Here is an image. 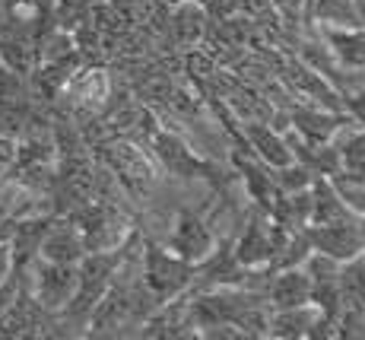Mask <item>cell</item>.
<instances>
[{"label": "cell", "mask_w": 365, "mask_h": 340, "mask_svg": "<svg viewBox=\"0 0 365 340\" xmlns=\"http://www.w3.org/2000/svg\"><path fill=\"white\" fill-rule=\"evenodd\" d=\"M283 137H286V144H289V150H292V159L302 162V166L308 169L312 175H336L340 172V146L336 144H308V140H302L296 131H283Z\"/></svg>", "instance_id": "cell-15"}, {"label": "cell", "mask_w": 365, "mask_h": 340, "mask_svg": "<svg viewBox=\"0 0 365 340\" xmlns=\"http://www.w3.org/2000/svg\"><path fill=\"white\" fill-rule=\"evenodd\" d=\"M124 245L115 248V251H86L83 254V261L76 264V293H73V299L67 302V309L54 318V328H76V334H86L89 315H93V309L102 302V296L108 293L111 280H115Z\"/></svg>", "instance_id": "cell-1"}, {"label": "cell", "mask_w": 365, "mask_h": 340, "mask_svg": "<svg viewBox=\"0 0 365 340\" xmlns=\"http://www.w3.org/2000/svg\"><path fill=\"white\" fill-rule=\"evenodd\" d=\"M286 239H289V229L279 226L277 219H270L267 210L255 207L248 214V223H245L238 242L232 245V254L242 267H267Z\"/></svg>", "instance_id": "cell-5"}, {"label": "cell", "mask_w": 365, "mask_h": 340, "mask_svg": "<svg viewBox=\"0 0 365 340\" xmlns=\"http://www.w3.org/2000/svg\"><path fill=\"white\" fill-rule=\"evenodd\" d=\"M99 150V162L118 179L128 194L146 197L159 181V162L153 159L150 146L137 144L128 137H105L102 144H96Z\"/></svg>", "instance_id": "cell-2"}, {"label": "cell", "mask_w": 365, "mask_h": 340, "mask_svg": "<svg viewBox=\"0 0 365 340\" xmlns=\"http://www.w3.org/2000/svg\"><path fill=\"white\" fill-rule=\"evenodd\" d=\"M146 146H150L153 159H156L165 172L178 175V179H200V175H207V169H210L207 162L181 140V134L168 131V127H159Z\"/></svg>", "instance_id": "cell-8"}, {"label": "cell", "mask_w": 365, "mask_h": 340, "mask_svg": "<svg viewBox=\"0 0 365 340\" xmlns=\"http://www.w3.org/2000/svg\"><path fill=\"white\" fill-rule=\"evenodd\" d=\"M210 23H213V19L207 16L200 0H178L172 16H168V35H172L175 48L191 51V48L203 45V39H207V32H210Z\"/></svg>", "instance_id": "cell-12"}, {"label": "cell", "mask_w": 365, "mask_h": 340, "mask_svg": "<svg viewBox=\"0 0 365 340\" xmlns=\"http://www.w3.org/2000/svg\"><path fill=\"white\" fill-rule=\"evenodd\" d=\"M83 254H86V242H83L80 226L64 214H54L41 236L38 258L54 261V264H80Z\"/></svg>", "instance_id": "cell-10"}, {"label": "cell", "mask_w": 365, "mask_h": 340, "mask_svg": "<svg viewBox=\"0 0 365 340\" xmlns=\"http://www.w3.org/2000/svg\"><path fill=\"white\" fill-rule=\"evenodd\" d=\"M340 296H343V306L365 309V251L340 264Z\"/></svg>", "instance_id": "cell-19"}, {"label": "cell", "mask_w": 365, "mask_h": 340, "mask_svg": "<svg viewBox=\"0 0 365 340\" xmlns=\"http://www.w3.org/2000/svg\"><path fill=\"white\" fill-rule=\"evenodd\" d=\"M194 277H197V264L181 261L178 254H172L168 248L153 242V239L143 242V251H140V280H143L146 293L156 299V306L187 293Z\"/></svg>", "instance_id": "cell-3"}, {"label": "cell", "mask_w": 365, "mask_h": 340, "mask_svg": "<svg viewBox=\"0 0 365 340\" xmlns=\"http://www.w3.org/2000/svg\"><path fill=\"white\" fill-rule=\"evenodd\" d=\"M343 115H346L356 127H365V83L343 93Z\"/></svg>", "instance_id": "cell-24"}, {"label": "cell", "mask_w": 365, "mask_h": 340, "mask_svg": "<svg viewBox=\"0 0 365 340\" xmlns=\"http://www.w3.org/2000/svg\"><path fill=\"white\" fill-rule=\"evenodd\" d=\"M305 4L308 0H270V10H277L289 29H299L305 23Z\"/></svg>", "instance_id": "cell-25"}, {"label": "cell", "mask_w": 365, "mask_h": 340, "mask_svg": "<svg viewBox=\"0 0 365 340\" xmlns=\"http://www.w3.org/2000/svg\"><path fill=\"white\" fill-rule=\"evenodd\" d=\"M216 245H220L216 242V232L194 210H178L172 232H168V245H165L168 251L178 254L187 264H203L216 251Z\"/></svg>", "instance_id": "cell-6"}, {"label": "cell", "mask_w": 365, "mask_h": 340, "mask_svg": "<svg viewBox=\"0 0 365 340\" xmlns=\"http://www.w3.org/2000/svg\"><path fill=\"white\" fill-rule=\"evenodd\" d=\"M308 254H312V242H308L305 229H302V232H289V239H286V242L277 248V254L270 258L267 271H286V267H302V264H305Z\"/></svg>", "instance_id": "cell-20"}, {"label": "cell", "mask_w": 365, "mask_h": 340, "mask_svg": "<svg viewBox=\"0 0 365 340\" xmlns=\"http://www.w3.org/2000/svg\"><path fill=\"white\" fill-rule=\"evenodd\" d=\"M346 121L349 118L343 111H331L324 105L305 102V99H296L289 105V127L308 144H334L336 134L346 127Z\"/></svg>", "instance_id": "cell-7"}, {"label": "cell", "mask_w": 365, "mask_h": 340, "mask_svg": "<svg viewBox=\"0 0 365 340\" xmlns=\"http://www.w3.org/2000/svg\"><path fill=\"white\" fill-rule=\"evenodd\" d=\"M346 74L365 83V26H312Z\"/></svg>", "instance_id": "cell-9"}, {"label": "cell", "mask_w": 365, "mask_h": 340, "mask_svg": "<svg viewBox=\"0 0 365 340\" xmlns=\"http://www.w3.org/2000/svg\"><path fill=\"white\" fill-rule=\"evenodd\" d=\"M302 26H365V0H308Z\"/></svg>", "instance_id": "cell-16"}, {"label": "cell", "mask_w": 365, "mask_h": 340, "mask_svg": "<svg viewBox=\"0 0 365 340\" xmlns=\"http://www.w3.org/2000/svg\"><path fill=\"white\" fill-rule=\"evenodd\" d=\"M305 236H308V242H312V251L331 254L340 264L362 251L359 223H356V219H343V223H327V226H308Z\"/></svg>", "instance_id": "cell-11"}, {"label": "cell", "mask_w": 365, "mask_h": 340, "mask_svg": "<svg viewBox=\"0 0 365 340\" xmlns=\"http://www.w3.org/2000/svg\"><path fill=\"white\" fill-rule=\"evenodd\" d=\"M13 162H16V140H13V137H0V185L10 179Z\"/></svg>", "instance_id": "cell-26"}, {"label": "cell", "mask_w": 365, "mask_h": 340, "mask_svg": "<svg viewBox=\"0 0 365 340\" xmlns=\"http://www.w3.org/2000/svg\"><path fill=\"white\" fill-rule=\"evenodd\" d=\"M19 277L32 293V299L54 318L67 309V302L76 293V264H54V261L35 258L29 271L19 274Z\"/></svg>", "instance_id": "cell-4"}, {"label": "cell", "mask_w": 365, "mask_h": 340, "mask_svg": "<svg viewBox=\"0 0 365 340\" xmlns=\"http://www.w3.org/2000/svg\"><path fill=\"white\" fill-rule=\"evenodd\" d=\"M321 311L308 302L296 309H270V321H267V337L273 340H305L312 334V324Z\"/></svg>", "instance_id": "cell-18"}, {"label": "cell", "mask_w": 365, "mask_h": 340, "mask_svg": "<svg viewBox=\"0 0 365 340\" xmlns=\"http://www.w3.org/2000/svg\"><path fill=\"white\" fill-rule=\"evenodd\" d=\"M270 179H273V185H277L279 194H289V191H302V188H308L312 185V179L314 175L308 172L302 162H286V166H277V169H270Z\"/></svg>", "instance_id": "cell-23"}, {"label": "cell", "mask_w": 365, "mask_h": 340, "mask_svg": "<svg viewBox=\"0 0 365 340\" xmlns=\"http://www.w3.org/2000/svg\"><path fill=\"white\" fill-rule=\"evenodd\" d=\"M308 194H312V223L308 226H327V223H343V219H356L349 214V207L340 201L336 188L331 185L327 175H314L312 185H308Z\"/></svg>", "instance_id": "cell-17"}, {"label": "cell", "mask_w": 365, "mask_h": 340, "mask_svg": "<svg viewBox=\"0 0 365 340\" xmlns=\"http://www.w3.org/2000/svg\"><path fill=\"white\" fill-rule=\"evenodd\" d=\"M331 185L336 188L340 201L349 207L353 216H365V181L356 179V175H346V172H336L331 175Z\"/></svg>", "instance_id": "cell-22"}, {"label": "cell", "mask_w": 365, "mask_h": 340, "mask_svg": "<svg viewBox=\"0 0 365 340\" xmlns=\"http://www.w3.org/2000/svg\"><path fill=\"white\" fill-rule=\"evenodd\" d=\"M242 140H245V146H248V153L255 156V159H261L267 169L292 162V150H289V144H286V137L267 121H242Z\"/></svg>", "instance_id": "cell-13"}, {"label": "cell", "mask_w": 365, "mask_h": 340, "mask_svg": "<svg viewBox=\"0 0 365 340\" xmlns=\"http://www.w3.org/2000/svg\"><path fill=\"white\" fill-rule=\"evenodd\" d=\"M356 223H359V239H362V251H365V216H356Z\"/></svg>", "instance_id": "cell-27"}, {"label": "cell", "mask_w": 365, "mask_h": 340, "mask_svg": "<svg viewBox=\"0 0 365 340\" xmlns=\"http://www.w3.org/2000/svg\"><path fill=\"white\" fill-rule=\"evenodd\" d=\"M89 4H99V0H89Z\"/></svg>", "instance_id": "cell-28"}, {"label": "cell", "mask_w": 365, "mask_h": 340, "mask_svg": "<svg viewBox=\"0 0 365 340\" xmlns=\"http://www.w3.org/2000/svg\"><path fill=\"white\" fill-rule=\"evenodd\" d=\"M23 102H35L29 76L16 74L13 67H6L0 61V105H23Z\"/></svg>", "instance_id": "cell-21"}, {"label": "cell", "mask_w": 365, "mask_h": 340, "mask_svg": "<svg viewBox=\"0 0 365 340\" xmlns=\"http://www.w3.org/2000/svg\"><path fill=\"white\" fill-rule=\"evenodd\" d=\"M270 309H296L312 302V280L302 267H286V271H273L270 283L264 289Z\"/></svg>", "instance_id": "cell-14"}]
</instances>
